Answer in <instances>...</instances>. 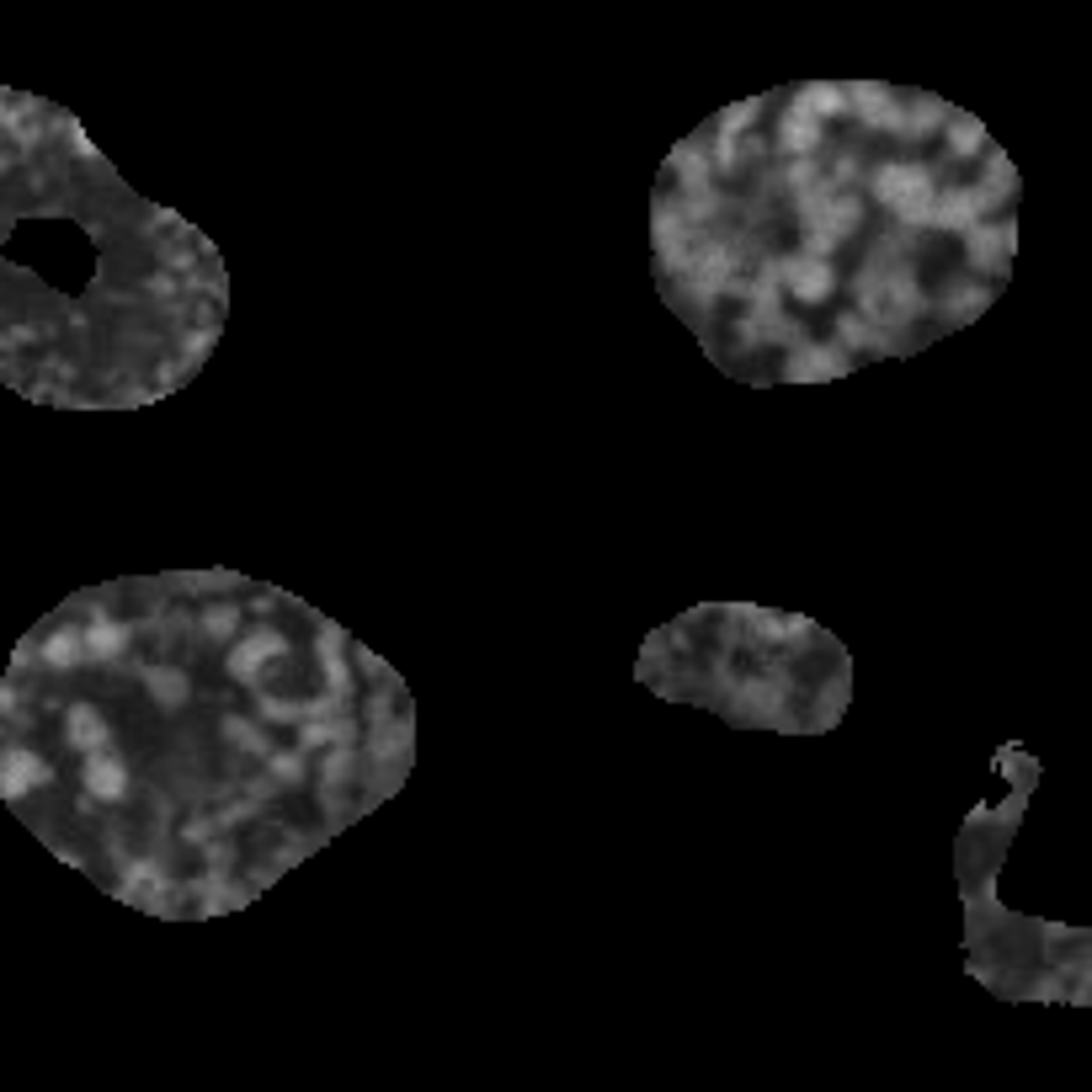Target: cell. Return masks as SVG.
<instances>
[{"label":"cell","instance_id":"6da1fadb","mask_svg":"<svg viewBox=\"0 0 1092 1092\" xmlns=\"http://www.w3.org/2000/svg\"><path fill=\"white\" fill-rule=\"evenodd\" d=\"M879 197L896 208L901 218H928L933 208V182L922 165H885L879 171Z\"/></svg>","mask_w":1092,"mask_h":1092},{"label":"cell","instance_id":"7a4b0ae2","mask_svg":"<svg viewBox=\"0 0 1092 1092\" xmlns=\"http://www.w3.org/2000/svg\"><path fill=\"white\" fill-rule=\"evenodd\" d=\"M86 794L101 800V805H118V800L128 794V768L112 757V751L96 747L91 757H86Z\"/></svg>","mask_w":1092,"mask_h":1092},{"label":"cell","instance_id":"3957f363","mask_svg":"<svg viewBox=\"0 0 1092 1092\" xmlns=\"http://www.w3.org/2000/svg\"><path fill=\"white\" fill-rule=\"evenodd\" d=\"M43 779H48V768H43L32 751H22V747L0 751V789H5L11 800H22V794H27V789H37Z\"/></svg>","mask_w":1092,"mask_h":1092},{"label":"cell","instance_id":"277c9868","mask_svg":"<svg viewBox=\"0 0 1092 1092\" xmlns=\"http://www.w3.org/2000/svg\"><path fill=\"white\" fill-rule=\"evenodd\" d=\"M783 278H789V288H794V299H805V304H821V299L832 293V282H837V278H832V267H826L821 256H794Z\"/></svg>","mask_w":1092,"mask_h":1092},{"label":"cell","instance_id":"5b68a950","mask_svg":"<svg viewBox=\"0 0 1092 1092\" xmlns=\"http://www.w3.org/2000/svg\"><path fill=\"white\" fill-rule=\"evenodd\" d=\"M288 645H282V634H272V629H261V634H250V640H240L235 651H229V672L235 677H256L261 672V661L267 655H282Z\"/></svg>","mask_w":1092,"mask_h":1092},{"label":"cell","instance_id":"8992f818","mask_svg":"<svg viewBox=\"0 0 1092 1092\" xmlns=\"http://www.w3.org/2000/svg\"><path fill=\"white\" fill-rule=\"evenodd\" d=\"M64 736H69V747L96 751V747H107V719H101V709H91V704H75V709L64 715Z\"/></svg>","mask_w":1092,"mask_h":1092},{"label":"cell","instance_id":"52a82bcc","mask_svg":"<svg viewBox=\"0 0 1092 1092\" xmlns=\"http://www.w3.org/2000/svg\"><path fill=\"white\" fill-rule=\"evenodd\" d=\"M144 687H150V698H155L160 709H182L192 698L187 672H176V666H150V672H144Z\"/></svg>","mask_w":1092,"mask_h":1092},{"label":"cell","instance_id":"ba28073f","mask_svg":"<svg viewBox=\"0 0 1092 1092\" xmlns=\"http://www.w3.org/2000/svg\"><path fill=\"white\" fill-rule=\"evenodd\" d=\"M80 645H86V651H91L96 661H112V655H118V651L128 645V629H123V624H112V619H96V624L86 629V640H80Z\"/></svg>","mask_w":1092,"mask_h":1092},{"label":"cell","instance_id":"9c48e42d","mask_svg":"<svg viewBox=\"0 0 1092 1092\" xmlns=\"http://www.w3.org/2000/svg\"><path fill=\"white\" fill-rule=\"evenodd\" d=\"M80 651H86V645H80V634L59 629V634H54V640L43 645V661H48V666H59V672H69V666L80 661Z\"/></svg>","mask_w":1092,"mask_h":1092},{"label":"cell","instance_id":"30bf717a","mask_svg":"<svg viewBox=\"0 0 1092 1092\" xmlns=\"http://www.w3.org/2000/svg\"><path fill=\"white\" fill-rule=\"evenodd\" d=\"M783 144H789V150H811V144H815V118L805 112V107H794V112H789V123H783Z\"/></svg>","mask_w":1092,"mask_h":1092},{"label":"cell","instance_id":"8fae6325","mask_svg":"<svg viewBox=\"0 0 1092 1092\" xmlns=\"http://www.w3.org/2000/svg\"><path fill=\"white\" fill-rule=\"evenodd\" d=\"M858 96H864V107H869V118H874V123H896V112H890V101H885V96H879V91H858Z\"/></svg>","mask_w":1092,"mask_h":1092},{"label":"cell","instance_id":"7c38bea8","mask_svg":"<svg viewBox=\"0 0 1092 1092\" xmlns=\"http://www.w3.org/2000/svg\"><path fill=\"white\" fill-rule=\"evenodd\" d=\"M208 634H218V640L235 634V608H214V613H208Z\"/></svg>","mask_w":1092,"mask_h":1092},{"label":"cell","instance_id":"4fadbf2b","mask_svg":"<svg viewBox=\"0 0 1092 1092\" xmlns=\"http://www.w3.org/2000/svg\"><path fill=\"white\" fill-rule=\"evenodd\" d=\"M794 374H800V378H826V374H832V363H826V357H805Z\"/></svg>","mask_w":1092,"mask_h":1092},{"label":"cell","instance_id":"5bb4252c","mask_svg":"<svg viewBox=\"0 0 1092 1092\" xmlns=\"http://www.w3.org/2000/svg\"><path fill=\"white\" fill-rule=\"evenodd\" d=\"M975 139H981V128H975V123H959V128H954V144H959V150H965V144H975Z\"/></svg>","mask_w":1092,"mask_h":1092},{"label":"cell","instance_id":"9a60e30c","mask_svg":"<svg viewBox=\"0 0 1092 1092\" xmlns=\"http://www.w3.org/2000/svg\"><path fill=\"white\" fill-rule=\"evenodd\" d=\"M272 768H278L282 779H299V762H293V757H278V762H272Z\"/></svg>","mask_w":1092,"mask_h":1092}]
</instances>
